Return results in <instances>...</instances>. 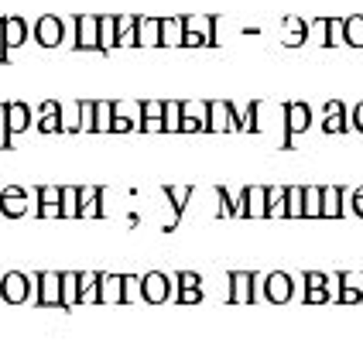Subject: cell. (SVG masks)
I'll use <instances>...</instances> for the list:
<instances>
[{
    "mask_svg": "<svg viewBox=\"0 0 363 349\" xmlns=\"http://www.w3.org/2000/svg\"><path fill=\"white\" fill-rule=\"evenodd\" d=\"M206 134H240V113L230 100H213L209 103V123Z\"/></svg>",
    "mask_w": 363,
    "mask_h": 349,
    "instance_id": "cell-1",
    "label": "cell"
},
{
    "mask_svg": "<svg viewBox=\"0 0 363 349\" xmlns=\"http://www.w3.org/2000/svg\"><path fill=\"white\" fill-rule=\"evenodd\" d=\"M35 287H38V308H62V274L59 270H38L35 274ZM65 311V308H62Z\"/></svg>",
    "mask_w": 363,
    "mask_h": 349,
    "instance_id": "cell-2",
    "label": "cell"
},
{
    "mask_svg": "<svg viewBox=\"0 0 363 349\" xmlns=\"http://www.w3.org/2000/svg\"><path fill=\"white\" fill-rule=\"evenodd\" d=\"M226 281H230V291H226L230 305H254V287H257L254 270H230Z\"/></svg>",
    "mask_w": 363,
    "mask_h": 349,
    "instance_id": "cell-3",
    "label": "cell"
},
{
    "mask_svg": "<svg viewBox=\"0 0 363 349\" xmlns=\"http://www.w3.org/2000/svg\"><path fill=\"white\" fill-rule=\"evenodd\" d=\"M295 298V281L284 270H271L264 274V302L267 305H288Z\"/></svg>",
    "mask_w": 363,
    "mask_h": 349,
    "instance_id": "cell-4",
    "label": "cell"
},
{
    "mask_svg": "<svg viewBox=\"0 0 363 349\" xmlns=\"http://www.w3.org/2000/svg\"><path fill=\"white\" fill-rule=\"evenodd\" d=\"M172 281H175V278H168L162 270L141 274V298L147 305H164V302L172 298Z\"/></svg>",
    "mask_w": 363,
    "mask_h": 349,
    "instance_id": "cell-5",
    "label": "cell"
},
{
    "mask_svg": "<svg viewBox=\"0 0 363 349\" xmlns=\"http://www.w3.org/2000/svg\"><path fill=\"white\" fill-rule=\"evenodd\" d=\"M65 38H69V28H65L62 18H55V14H41V18L35 21V41H38L41 48H59Z\"/></svg>",
    "mask_w": 363,
    "mask_h": 349,
    "instance_id": "cell-6",
    "label": "cell"
},
{
    "mask_svg": "<svg viewBox=\"0 0 363 349\" xmlns=\"http://www.w3.org/2000/svg\"><path fill=\"white\" fill-rule=\"evenodd\" d=\"M31 281H35V278H28V274H21V270H7V274L0 278V298H4L7 305H24L28 294H31Z\"/></svg>",
    "mask_w": 363,
    "mask_h": 349,
    "instance_id": "cell-7",
    "label": "cell"
},
{
    "mask_svg": "<svg viewBox=\"0 0 363 349\" xmlns=\"http://www.w3.org/2000/svg\"><path fill=\"white\" fill-rule=\"evenodd\" d=\"M28 209H31V192L28 188H21V185L0 188V216L21 219V216H28Z\"/></svg>",
    "mask_w": 363,
    "mask_h": 349,
    "instance_id": "cell-8",
    "label": "cell"
},
{
    "mask_svg": "<svg viewBox=\"0 0 363 349\" xmlns=\"http://www.w3.org/2000/svg\"><path fill=\"white\" fill-rule=\"evenodd\" d=\"M76 52H100V18L76 14Z\"/></svg>",
    "mask_w": 363,
    "mask_h": 349,
    "instance_id": "cell-9",
    "label": "cell"
},
{
    "mask_svg": "<svg viewBox=\"0 0 363 349\" xmlns=\"http://www.w3.org/2000/svg\"><path fill=\"white\" fill-rule=\"evenodd\" d=\"M278 38H281L284 48H302L305 41H308V24L298 14H288L278 24Z\"/></svg>",
    "mask_w": 363,
    "mask_h": 349,
    "instance_id": "cell-10",
    "label": "cell"
},
{
    "mask_svg": "<svg viewBox=\"0 0 363 349\" xmlns=\"http://www.w3.org/2000/svg\"><path fill=\"white\" fill-rule=\"evenodd\" d=\"M35 123V113H31V106L28 103H7V141H4V147H11V137L14 134H24L28 127Z\"/></svg>",
    "mask_w": 363,
    "mask_h": 349,
    "instance_id": "cell-11",
    "label": "cell"
},
{
    "mask_svg": "<svg viewBox=\"0 0 363 349\" xmlns=\"http://www.w3.org/2000/svg\"><path fill=\"white\" fill-rule=\"evenodd\" d=\"M243 219H267V185L243 188Z\"/></svg>",
    "mask_w": 363,
    "mask_h": 349,
    "instance_id": "cell-12",
    "label": "cell"
},
{
    "mask_svg": "<svg viewBox=\"0 0 363 349\" xmlns=\"http://www.w3.org/2000/svg\"><path fill=\"white\" fill-rule=\"evenodd\" d=\"M130 294H127V278L123 274H103L100 285V305H127Z\"/></svg>",
    "mask_w": 363,
    "mask_h": 349,
    "instance_id": "cell-13",
    "label": "cell"
},
{
    "mask_svg": "<svg viewBox=\"0 0 363 349\" xmlns=\"http://www.w3.org/2000/svg\"><path fill=\"white\" fill-rule=\"evenodd\" d=\"M336 281H340V294H336L340 305H363V274L343 270L336 274Z\"/></svg>",
    "mask_w": 363,
    "mask_h": 349,
    "instance_id": "cell-14",
    "label": "cell"
},
{
    "mask_svg": "<svg viewBox=\"0 0 363 349\" xmlns=\"http://www.w3.org/2000/svg\"><path fill=\"white\" fill-rule=\"evenodd\" d=\"M216 14H185V35H199L206 45H216Z\"/></svg>",
    "mask_w": 363,
    "mask_h": 349,
    "instance_id": "cell-15",
    "label": "cell"
},
{
    "mask_svg": "<svg viewBox=\"0 0 363 349\" xmlns=\"http://www.w3.org/2000/svg\"><path fill=\"white\" fill-rule=\"evenodd\" d=\"M312 127V110L308 103H284V130L291 134H305Z\"/></svg>",
    "mask_w": 363,
    "mask_h": 349,
    "instance_id": "cell-16",
    "label": "cell"
},
{
    "mask_svg": "<svg viewBox=\"0 0 363 349\" xmlns=\"http://www.w3.org/2000/svg\"><path fill=\"white\" fill-rule=\"evenodd\" d=\"M35 195H38L41 219H62V188L59 185H41Z\"/></svg>",
    "mask_w": 363,
    "mask_h": 349,
    "instance_id": "cell-17",
    "label": "cell"
},
{
    "mask_svg": "<svg viewBox=\"0 0 363 349\" xmlns=\"http://www.w3.org/2000/svg\"><path fill=\"white\" fill-rule=\"evenodd\" d=\"M353 123L346 120V106L343 100H329L323 106V130L325 134H346Z\"/></svg>",
    "mask_w": 363,
    "mask_h": 349,
    "instance_id": "cell-18",
    "label": "cell"
},
{
    "mask_svg": "<svg viewBox=\"0 0 363 349\" xmlns=\"http://www.w3.org/2000/svg\"><path fill=\"white\" fill-rule=\"evenodd\" d=\"M141 130L144 134H164V103L141 100Z\"/></svg>",
    "mask_w": 363,
    "mask_h": 349,
    "instance_id": "cell-19",
    "label": "cell"
},
{
    "mask_svg": "<svg viewBox=\"0 0 363 349\" xmlns=\"http://www.w3.org/2000/svg\"><path fill=\"white\" fill-rule=\"evenodd\" d=\"M100 270H79V305H100Z\"/></svg>",
    "mask_w": 363,
    "mask_h": 349,
    "instance_id": "cell-20",
    "label": "cell"
},
{
    "mask_svg": "<svg viewBox=\"0 0 363 349\" xmlns=\"http://www.w3.org/2000/svg\"><path fill=\"white\" fill-rule=\"evenodd\" d=\"M138 45L141 48H158L162 45V18H138Z\"/></svg>",
    "mask_w": 363,
    "mask_h": 349,
    "instance_id": "cell-21",
    "label": "cell"
},
{
    "mask_svg": "<svg viewBox=\"0 0 363 349\" xmlns=\"http://www.w3.org/2000/svg\"><path fill=\"white\" fill-rule=\"evenodd\" d=\"M343 199H346V192L340 185H325L323 188V219H340L346 212Z\"/></svg>",
    "mask_w": 363,
    "mask_h": 349,
    "instance_id": "cell-22",
    "label": "cell"
},
{
    "mask_svg": "<svg viewBox=\"0 0 363 349\" xmlns=\"http://www.w3.org/2000/svg\"><path fill=\"white\" fill-rule=\"evenodd\" d=\"M267 219H288V185H267Z\"/></svg>",
    "mask_w": 363,
    "mask_h": 349,
    "instance_id": "cell-23",
    "label": "cell"
},
{
    "mask_svg": "<svg viewBox=\"0 0 363 349\" xmlns=\"http://www.w3.org/2000/svg\"><path fill=\"white\" fill-rule=\"evenodd\" d=\"M162 45H168V48H182L185 45V14L162 18Z\"/></svg>",
    "mask_w": 363,
    "mask_h": 349,
    "instance_id": "cell-24",
    "label": "cell"
},
{
    "mask_svg": "<svg viewBox=\"0 0 363 349\" xmlns=\"http://www.w3.org/2000/svg\"><path fill=\"white\" fill-rule=\"evenodd\" d=\"M4 41H7V48H21L28 41V21L21 18V14L4 18Z\"/></svg>",
    "mask_w": 363,
    "mask_h": 349,
    "instance_id": "cell-25",
    "label": "cell"
},
{
    "mask_svg": "<svg viewBox=\"0 0 363 349\" xmlns=\"http://www.w3.org/2000/svg\"><path fill=\"white\" fill-rule=\"evenodd\" d=\"M138 18L141 14H117V41H121V48H138Z\"/></svg>",
    "mask_w": 363,
    "mask_h": 349,
    "instance_id": "cell-26",
    "label": "cell"
},
{
    "mask_svg": "<svg viewBox=\"0 0 363 349\" xmlns=\"http://www.w3.org/2000/svg\"><path fill=\"white\" fill-rule=\"evenodd\" d=\"M79 305V270H62V308L72 311Z\"/></svg>",
    "mask_w": 363,
    "mask_h": 349,
    "instance_id": "cell-27",
    "label": "cell"
},
{
    "mask_svg": "<svg viewBox=\"0 0 363 349\" xmlns=\"http://www.w3.org/2000/svg\"><path fill=\"white\" fill-rule=\"evenodd\" d=\"M100 199H103L100 188H96V185H86V188H82V199H79V219H96L103 212Z\"/></svg>",
    "mask_w": 363,
    "mask_h": 349,
    "instance_id": "cell-28",
    "label": "cell"
},
{
    "mask_svg": "<svg viewBox=\"0 0 363 349\" xmlns=\"http://www.w3.org/2000/svg\"><path fill=\"white\" fill-rule=\"evenodd\" d=\"M121 48L117 41V14H100V52Z\"/></svg>",
    "mask_w": 363,
    "mask_h": 349,
    "instance_id": "cell-29",
    "label": "cell"
},
{
    "mask_svg": "<svg viewBox=\"0 0 363 349\" xmlns=\"http://www.w3.org/2000/svg\"><path fill=\"white\" fill-rule=\"evenodd\" d=\"M79 199L82 188H76V185L62 188V219H79Z\"/></svg>",
    "mask_w": 363,
    "mask_h": 349,
    "instance_id": "cell-30",
    "label": "cell"
},
{
    "mask_svg": "<svg viewBox=\"0 0 363 349\" xmlns=\"http://www.w3.org/2000/svg\"><path fill=\"white\" fill-rule=\"evenodd\" d=\"M117 120V106L110 100H96V134H110Z\"/></svg>",
    "mask_w": 363,
    "mask_h": 349,
    "instance_id": "cell-31",
    "label": "cell"
},
{
    "mask_svg": "<svg viewBox=\"0 0 363 349\" xmlns=\"http://www.w3.org/2000/svg\"><path fill=\"white\" fill-rule=\"evenodd\" d=\"M305 219H323V188L305 185Z\"/></svg>",
    "mask_w": 363,
    "mask_h": 349,
    "instance_id": "cell-32",
    "label": "cell"
},
{
    "mask_svg": "<svg viewBox=\"0 0 363 349\" xmlns=\"http://www.w3.org/2000/svg\"><path fill=\"white\" fill-rule=\"evenodd\" d=\"M182 117H185L182 103L164 100V134H182Z\"/></svg>",
    "mask_w": 363,
    "mask_h": 349,
    "instance_id": "cell-33",
    "label": "cell"
},
{
    "mask_svg": "<svg viewBox=\"0 0 363 349\" xmlns=\"http://www.w3.org/2000/svg\"><path fill=\"white\" fill-rule=\"evenodd\" d=\"M288 219H305V185H288Z\"/></svg>",
    "mask_w": 363,
    "mask_h": 349,
    "instance_id": "cell-34",
    "label": "cell"
},
{
    "mask_svg": "<svg viewBox=\"0 0 363 349\" xmlns=\"http://www.w3.org/2000/svg\"><path fill=\"white\" fill-rule=\"evenodd\" d=\"M82 130V106L72 103V106H62V134H79Z\"/></svg>",
    "mask_w": 363,
    "mask_h": 349,
    "instance_id": "cell-35",
    "label": "cell"
},
{
    "mask_svg": "<svg viewBox=\"0 0 363 349\" xmlns=\"http://www.w3.org/2000/svg\"><path fill=\"white\" fill-rule=\"evenodd\" d=\"M164 195L172 199L175 216H182V209H185V205H189V199H192V188H189V185H164Z\"/></svg>",
    "mask_w": 363,
    "mask_h": 349,
    "instance_id": "cell-36",
    "label": "cell"
},
{
    "mask_svg": "<svg viewBox=\"0 0 363 349\" xmlns=\"http://www.w3.org/2000/svg\"><path fill=\"white\" fill-rule=\"evenodd\" d=\"M346 45L350 48H363V14H350L346 18Z\"/></svg>",
    "mask_w": 363,
    "mask_h": 349,
    "instance_id": "cell-37",
    "label": "cell"
},
{
    "mask_svg": "<svg viewBox=\"0 0 363 349\" xmlns=\"http://www.w3.org/2000/svg\"><path fill=\"white\" fill-rule=\"evenodd\" d=\"M82 106V130L79 134H96V100H79Z\"/></svg>",
    "mask_w": 363,
    "mask_h": 349,
    "instance_id": "cell-38",
    "label": "cell"
},
{
    "mask_svg": "<svg viewBox=\"0 0 363 349\" xmlns=\"http://www.w3.org/2000/svg\"><path fill=\"white\" fill-rule=\"evenodd\" d=\"M333 45H346V18H329V41H325V48H333Z\"/></svg>",
    "mask_w": 363,
    "mask_h": 349,
    "instance_id": "cell-39",
    "label": "cell"
},
{
    "mask_svg": "<svg viewBox=\"0 0 363 349\" xmlns=\"http://www.w3.org/2000/svg\"><path fill=\"white\" fill-rule=\"evenodd\" d=\"M202 287H175V302L179 305H202Z\"/></svg>",
    "mask_w": 363,
    "mask_h": 349,
    "instance_id": "cell-40",
    "label": "cell"
},
{
    "mask_svg": "<svg viewBox=\"0 0 363 349\" xmlns=\"http://www.w3.org/2000/svg\"><path fill=\"white\" fill-rule=\"evenodd\" d=\"M329 298H333V291H329V287H305V305H325V302H329Z\"/></svg>",
    "mask_w": 363,
    "mask_h": 349,
    "instance_id": "cell-41",
    "label": "cell"
},
{
    "mask_svg": "<svg viewBox=\"0 0 363 349\" xmlns=\"http://www.w3.org/2000/svg\"><path fill=\"white\" fill-rule=\"evenodd\" d=\"M308 35H315L319 38V45H325L329 41V18H315L312 24H308Z\"/></svg>",
    "mask_w": 363,
    "mask_h": 349,
    "instance_id": "cell-42",
    "label": "cell"
},
{
    "mask_svg": "<svg viewBox=\"0 0 363 349\" xmlns=\"http://www.w3.org/2000/svg\"><path fill=\"white\" fill-rule=\"evenodd\" d=\"M175 287H202V278L196 270H179L175 274Z\"/></svg>",
    "mask_w": 363,
    "mask_h": 349,
    "instance_id": "cell-43",
    "label": "cell"
},
{
    "mask_svg": "<svg viewBox=\"0 0 363 349\" xmlns=\"http://www.w3.org/2000/svg\"><path fill=\"white\" fill-rule=\"evenodd\" d=\"M302 281H305V287H329V278H325L323 270H305Z\"/></svg>",
    "mask_w": 363,
    "mask_h": 349,
    "instance_id": "cell-44",
    "label": "cell"
},
{
    "mask_svg": "<svg viewBox=\"0 0 363 349\" xmlns=\"http://www.w3.org/2000/svg\"><path fill=\"white\" fill-rule=\"evenodd\" d=\"M138 127H141V123L130 120V117H117V120H113V130H110V134H130V130H138Z\"/></svg>",
    "mask_w": 363,
    "mask_h": 349,
    "instance_id": "cell-45",
    "label": "cell"
},
{
    "mask_svg": "<svg viewBox=\"0 0 363 349\" xmlns=\"http://www.w3.org/2000/svg\"><path fill=\"white\" fill-rule=\"evenodd\" d=\"M350 209H353V212L363 219V185H360V188H353V195H350Z\"/></svg>",
    "mask_w": 363,
    "mask_h": 349,
    "instance_id": "cell-46",
    "label": "cell"
},
{
    "mask_svg": "<svg viewBox=\"0 0 363 349\" xmlns=\"http://www.w3.org/2000/svg\"><path fill=\"white\" fill-rule=\"evenodd\" d=\"M350 123H353V130H360V134H363V100L353 106V113H350Z\"/></svg>",
    "mask_w": 363,
    "mask_h": 349,
    "instance_id": "cell-47",
    "label": "cell"
},
{
    "mask_svg": "<svg viewBox=\"0 0 363 349\" xmlns=\"http://www.w3.org/2000/svg\"><path fill=\"white\" fill-rule=\"evenodd\" d=\"M0 134H7V103H0Z\"/></svg>",
    "mask_w": 363,
    "mask_h": 349,
    "instance_id": "cell-48",
    "label": "cell"
},
{
    "mask_svg": "<svg viewBox=\"0 0 363 349\" xmlns=\"http://www.w3.org/2000/svg\"><path fill=\"white\" fill-rule=\"evenodd\" d=\"M4 48H7V41H4V18H0V65H7L4 62Z\"/></svg>",
    "mask_w": 363,
    "mask_h": 349,
    "instance_id": "cell-49",
    "label": "cell"
}]
</instances>
